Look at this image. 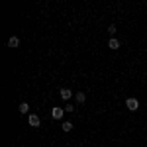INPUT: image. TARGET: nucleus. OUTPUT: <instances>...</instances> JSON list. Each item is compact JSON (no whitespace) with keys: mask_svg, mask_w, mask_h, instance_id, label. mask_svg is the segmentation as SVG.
<instances>
[{"mask_svg":"<svg viewBox=\"0 0 147 147\" xmlns=\"http://www.w3.org/2000/svg\"><path fill=\"white\" fill-rule=\"evenodd\" d=\"M28 122H30L32 127H39V116H37V114H30V116H28Z\"/></svg>","mask_w":147,"mask_h":147,"instance_id":"obj_3","label":"nucleus"},{"mask_svg":"<svg viewBox=\"0 0 147 147\" xmlns=\"http://www.w3.org/2000/svg\"><path fill=\"white\" fill-rule=\"evenodd\" d=\"M108 47H110V49H114V51H116V49H120V41H118V39H116V37H112V39H110V41H108Z\"/></svg>","mask_w":147,"mask_h":147,"instance_id":"obj_6","label":"nucleus"},{"mask_svg":"<svg viewBox=\"0 0 147 147\" xmlns=\"http://www.w3.org/2000/svg\"><path fill=\"white\" fill-rule=\"evenodd\" d=\"M108 32H110V34H116V26H114V24L110 26V28H108Z\"/></svg>","mask_w":147,"mask_h":147,"instance_id":"obj_11","label":"nucleus"},{"mask_svg":"<svg viewBox=\"0 0 147 147\" xmlns=\"http://www.w3.org/2000/svg\"><path fill=\"white\" fill-rule=\"evenodd\" d=\"M75 98H77L79 104H82V102L86 100V94H84V92H77V94H75Z\"/></svg>","mask_w":147,"mask_h":147,"instance_id":"obj_7","label":"nucleus"},{"mask_svg":"<svg viewBox=\"0 0 147 147\" xmlns=\"http://www.w3.org/2000/svg\"><path fill=\"white\" fill-rule=\"evenodd\" d=\"M59 96H61L63 100H71V96H73V92L69 90V88H61V90H59Z\"/></svg>","mask_w":147,"mask_h":147,"instance_id":"obj_5","label":"nucleus"},{"mask_svg":"<svg viewBox=\"0 0 147 147\" xmlns=\"http://www.w3.org/2000/svg\"><path fill=\"white\" fill-rule=\"evenodd\" d=\"M65 110H67V112H75V106H73V104H67V108H65Z\"/></svg>","mask_w":147,"mask_h":147,"instance_id":"obj_10","label":"nucleus"},{"mask_svg":"<svg viewBox=\"0 0 147 147\" xmlns=\"http://www.w3.org/2000/svg\"><path fill=\"white\" fill-rule=\"evenodd\" d=\"M73 127H75V125H73V122H63V129H65V131H71Z\"/></svg>","mask_w":147,"mask_h":147,"instance_id":"obj_9","label":"nucleus"},{"mask_svg":"<svg viewBox=\"0 0 147 147\" xmlns=\"http://www.w3.org/2000/svg\"><path fill=\"white\" fill-rule=\"evenodd\" d=\"M28 112H30V106H28L26 102H22V104H20V114H28Z\"/></svg>","mask_w":147,"mask_h":147,"instance_id":"obj_8","label":"nucleus"},{"mask_svg":"<svg viewBox=\"0 0 147 147\" xmlns=\"http://www.w3.org/2000/svg\"><path fill=\"white\" fill-rule=\"evenodd\" d=\"M63 112H65L63 108L55 106V108H51V118H53V120H61V118H63Z\"/></svg>","mask_w":147,"mask_h":147,"instance_id":"obj_2","label":"nucleus"},{"mask_svg":"<svg viewBox=\"0 0 147 147\" xmlns=\"http://www.w3.org/2000/svg\"><path fill=\"white\" fill-rule=\"evenodd\" d=\"M8 47H12V49L20 47V37H18V35H12L10 39H8Z\"/></svg>","mask_w":147,"mask_h":147,"instance_id":"obj_4","label":"nucleus"},{"mask_svg":"<svg viewBox=\"0 0 147 147\" xmlns=\"http://www.w3.org/2000/svg\"><path fill=\"white\" fill-rule=\"evenodd\" d=\"M125 106H127V110H131V112H136L137 108H139V100L131 96V98H127V100H125Z\"/></svg>","mask_w":147,"mask_h":147,"instance_id":"obj_1","label":"nucleus"}]
</instances>
